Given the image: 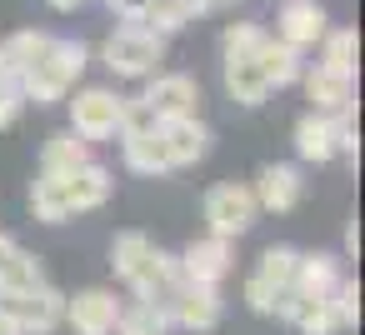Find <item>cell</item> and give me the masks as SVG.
<instances>
[{
	"mask_svg": "<svg viewBox=\"0 0 365 335\" xmlns=\"http://www.w3.org/2000/svg\"><path fill=\"white\" fill-rule=\"evenodd\" d=\"M0 76H16V71H11V61H6V46H0Z\"/></svg>",
	"mask_w": 365,
	"mask_h": 335,
	"instance_id": "cell-38",
	"label": "cell"
},
{
	"mask_svg": "<svg viewBox=\"0 0 365 335\" xmlns=\"http://www.w3.org/2000/svg\"><path fill=\"white\" fill-rule=\"evenodd\" d=\"M120 140H125V165H130V170H140V175H165V170H175L160 125H155L150 135H120Z\"/></svg>",
	"mask_w": 365,
	"mask_h": 335,
	"instance_id": "cell-19",
	"label": "cell"
},
{
	"mask_svg": "<svg viewBox=\"0 0 365 335\" xmlns=\"http://www.w3.org/2000/svg\"><path fill=\"white\" fill-rule=\"evenodd\" d=\"M106 6L120 16V21H140L145 16V6H150V0H106Z\"/></svg>",
	"mask_w": 365,
	"mask_h": 335,
	"instance_id": "cell-34",
	"label": "cell"
},
{
	"mask_svg": "<svg viewBox=\"0 0 365 335\" xmlns=\"http://www.w3.org/2000/svg\"><path fill=\"white\" fill-rule=\"evenodd\" d=\"M110 260H115V275H120L130 290H140L145 275H150V265H155V245H150L140 230H125V235H115Z\"/></svg>",
	"mask_w": 365,
	"mask_h": 335,
	"instance_id": "cell-15",
	"label": "cell"
},
{
	"mask_svg": "<svg viewBox=\"0 0 365 335\" xmlns=\"http://www.w3.org/2000/svg\"><path fill=\"white\" fill-rule=\"evenodd\" d=\"M56 11H81V6H91V0H51Z\"/></svg>",
	"mask_w": 365,
	"mask_h": 335,
	"instance_id": "cell-37",
	"label": "cell"
},
{
	"mask_svg": "<svg viewBox=\"0 0 365 335\" xmlns=\"http://www.w3.org/2000/svg\"><path fill=\"white\" fill-rule=\"evenodd\" d=\"M86 61H91V51H86L81 41H56V36H51V46L41 51V61H36L31 71H21V96H26V100H41V105L71 96V86L81 81Z\"/></svg>",
	"mask_w": 365,
	"mask_h": 335,
	"instance_id": "cell-2",
	"label": "cell"
},
{
	"mask_svg": "<svg viewBox=\"0 0 365 335\" xmlns=\"http://www.w3.org/2000/svg\"><path fill=\"white\" fill-rule=\"evenodd\" d=\"M260 71H265V81H270V91H280V86H295L300 81V71H305V61H300V51L295 46H285V41H275V36H265V46H260Z\"/></svg>",
	"mask_w": 365,
	"mask_h": 335,
	"instance_id": "cell-18",
	"label": "cell"
},
{
	"mask_svg": "<svg viewBox=\"0 0 365 335\" xmlns=\"http://www.w3.org/2000/svg\"><path fill=\"white\" fill-rule=\"evenodd\" d=\"M91 155H86V140L76 135V130H61V135H51L46 140V150H41V175H66V170H76V165H86Z\"/></svg>",
	"mask_w": 365,
	"mask_h": 335,
	"instance_id": "cell-21",
	"label": "cell"
},
{
	"mask_svg": "<svg viewBox=\"0 0 365 335\" xmlns=\"http://www.w3.org/2000/svg\"><path fill=\"white\" fill-rule=\"evenodd\" d=\"M26 96H21V76H0V130H11L21 115Z\"/></svg>",
	"mask_w": 365,
	"mask_h": 335,
	"instance_id": "cell-33",
	"label": "cell"
},
{
	"mask_svg": "<svg viewBox=\"0 0 365 335\" xmlns=\"http://www.w3.org/2000/svg\"><path fill=\"white\" fill-rule=\"evenodd\" d=\"M170 325H180V330H215L220 325V290L185 280V290L170 305Z\"/></svg>",
	"mask_w": 365,
	"mask_h": 335,
	"instance_id": "cell-12",
	"label": "cell"
},
{
	"mask_svg": "<svg viewBox=\"0 0 365 335\" xmlns=\"http://www.w3.org/2000/svg\"><path fill=\"white\" fill-rule=\"evenodd\" d=\"M325 31H330V16H325L320 0H280L275 41H285V46H295V51H310Z\"/></svg>",
	"mask_w": 365,
	"mask_h": 335,
	"instance_id": "cell-7",
	"label": "cell"
},
{
	"mask_svg": "<svg viewBox=\"0 0 365 335\" xmlns=\"http://www.w3.org/2000/svg\"><path fill=\"white\" fill-rule=\"evenodd\" d=\"M0 315H6L21 335H46L66 320V295L51 285L36 290H0Z\"/></svg>",
	"mask_w": 365,
	"mask_h": 335,
	"instance_id": "cell-4",
	"label": "cell"
},
{
	"mask_svg": "<svg viewBox=\"0 0 365 335\" xmlns=\"http://www.w3.org/2000/svg\"><path fill=\"white\" fill-rule=\"evenodd\" d=\"M295 260H300V255H295L290 245H270V250L260 255V270H255V275L270 280V285H290V280H295Z\"/></svg>",
	"mask_w": 365,
	"mask_h": 335,
	"instance_id": "cell-28",
	"label": "cell"
},
{
	"mask_svg": "<svg viewBox=\"0 0 365 335\" xmlns=\"http://www.w3.org/2000/svg\"><path fill=\"white\" fill-rule=\"evenodd\" d=\"M120 105H125V96L91 86L71 100V130L81 140H110V135H120Z\"/></svg>",
	"mask_w": 365,
	"mask_h": 335,
	"instance_id": "cell-5",
	"label": "cell"
},
{
	"mask_svg": "<svg viewBox=\"0 0 365 335\" xmlns=\"http://www.w3.org/2000/svg\"><path fill=\"white\" fill-rule=\"evenodd\" d=\"M66 320L76 335H115V320H120V300L110 290H81L66 300Z\"/></svg>",
	"mask_w": 365,
	"mask_h": 335,
	"instance_id": "cell-8",
	"label": "cell"
},
{
	"mask_svg": "<svg viewBox=\"0 0 365 335\" xmlns=\"http://www.w3.org/2000/svg\"><path fill=\"white\" fill-rule=\"evenodd\" d=\"M295 150H300V160H330L335 155V145H330V115H300V125H295Z\"/></svg>",
	"mask_w": 365,
	"mask_h": 335,
	"instance_id": "cell-22",
	"label": "cell"
},
{
	"mask_svg": "<svg viewBox=\"0 0 365 335\" xmlns=\"http://www.w3.org/2000/svg\"><path fill=\"white\" fill-rule=\"evenodd\" d=\"M155 125H160V115H155V110H150L140 96L120 105V135H150Z\"/></svg>",
	"mask_w": 365,
	"mask_h": 335,
	"instance_id": "cell-31",
	"label": "cell"
},
{
	"mask_svg": "<svg viewBox=\"0 0 365 335\" xmlns=\"http://www.w3.org/2000/svg\"><path fill=\"white\" fill-rule=\"evenodd\" d=\"M300 195H305V180H300L295 165H265V170L255 175V205H260V210L285 215V210L300 205Z\"/></svg>",
	"mask_w": 365,
	"mask_h": 335,
	"instance_id": "cell-13",
	"label": "cell"
},
{
	"mask_svg": "<svg viewBox=\"0 0 365 335\" xmlns=\"http://www.w3.org/2000/svg\"><path fill=\"white\" fill-rule=\"evenodd\" d=\"M0 46H6L11 71L21 76V71H31V66L41 61V51L51 46V36H46V31H16V36H6V41H0Z\"/></svg>",
	"mask_w": 365,
	"mask_h": 335,
	"instance_id": "cell-27",
	"label": "cell"
},
{
	"mask_svg": "<svg viewBox=\"0 0 365 335\" xmlns=\"http://www.w3.org/2000/svg\"><path fill=\"white\" fill-rule=\"evenodd\" d=\"M255 215H260V205H255V190H245V185H215L210 195H205V220H210V235H225V240H235V235H245L250 225H255Z\"/></svg>",
	"mask_w": 365,
	"mask_h": 335,
	"instance_id": "cell-6",
	"label": "cell"
},
{
	"mask_svg": "<svg viewBox=\"0 0 365 335\" xmlns=\"http://www.w3.org/2000/svg\"><path fill=\"white\" fill-rule=\"evenodd\" d=\"M315 46H320V66L355 76V56H360V41H355V31H325Z\"/></svg>",
	"mask_w": 365,
	"mask_h": 335,
	"instance_id": "cell-25",
	"label": "cell"
},
{
	"mask_svg": "<svg viewBox=\"0 0 365 335\" xmlns=\"http://www.w3.org/2000/svg\"><path fill=\"white\" fill-rule=\"evenodd\" d=\"M300 81H305V96H310L315 115H340V110L355 105V76H345V71L315 66V71H300Z\"/></svg>",
	"mask_w": 365,
	"mask_h": 335,
	"instance_id": "cell-9",
	"label": "cell"
},
{
	"mask_svg": "<svg viewBox=\"0 0 365 335\" xmlns=\"http://www.w3.org/2000/svg\"><path fill=\"white\" fill-rule=\"evenodd\" d=\"M106 200H110V170L96 165V160H86V165H76L66 175H41L36 190H31L36 220H51V225H61V220H71L81 210H96Z\"/></svg>",
	"mask_w": 365,
	"mask_h": 335,
	"instance_id": "cell-1",
	"label": "cell"
},
{
	"mask_svg": "<svg viewBox=\"0 0 365 335\" xmlns=\"http://www.w3.org/2000/svg\"><path fill=\"white\" fill-rule=\"evenodd\" d=\"M115 330H120V335H165V330H170V315H165L160 305H150V300H135L130 310L120 305Z\"/></svg>",
	"mask_w": 365,
	"mask_h": 335,
	"instance_id": "cell-24",
	"label": "cell"
},
{
	"mask_svg": "<svg viewBox=\"0 0 365 335\" xmlns=\"http://www.w3.org/2000/svg\"><path fill=\"white\" fill-rule=\"evenodd\" d=\"M345 250H350V255H360V225H355V220L345 225Z\"/></svg>",
	"mask_w": 365,
	"mask_h": 335,
	"instance_id": "cell-35",
	"label": "cell"
},
{
	"mask_svg": "<svg viewBox=\"0 0 365 335\" xmlns=\"http://www.w3.org/2000/svg\"><path fill=\"white\" fill-rule=\"evenodd\" d=\"M285 320H290L300 335H335V330H345L330 295H295V305L285 310Z\"/></svg>",
	"mask_w": 365,
	"mask_h": 335,
	"instance_id": "cell-17",
	"label": "cell"
},
{
	"mask_svg": "<svg viewBox=\"0 0 365 335\" xmlns=\"http://www.w3.org/2000/svg\"><path fill=\"white\" fill-rule=\"evenodd\" d=\"M36 285H46V270H41V260L31 250L16 245V255L6 260V270H0V290H36Z\"/></svg>",
	"mask_w": 365,
	"mask_h": 335,
	"instance_id": "cell-26",
	"label": "cell"
},
{
	"mask_svg": "<svg viewBox=\"0 0 365 335\" xmlns=\"http://www.w3.org/2000/svg\"><path fill=\"white\" fill-rule=\"evenodd\" d=\"M330 145L340 150V155H360V120H355V105L350 110H340V115H330Z\"/></svg>",
	"mask_w": 365,
	"mask_h": 335,
	"instance_id": "cell-30",
	"label": "cell"
},
{
	"mask_svg": "<svg viewBox=\"0 0 365 335\" xmlns=\"http://www.w3.org/2000/svg\"><path fill=\"white\" fill-rule=\"evenodd\" d=\"M225 91H230L240 105H265L270 81H265V71H260L255 56H225Z\"/></svg>",
	"mask_w": 365,
	"mask_h": 335,
	"instance_id": "cell-16",
	"label": "cell"
},
{
	"mask_svg": "<svg viewBox=\"0 0 365 335\" xmlns=\"http://www.w3.org/2000/svg\"><path fill=\"white\" fill-rule=\"evenodd\" d=\"M11 255H16V240H11V235H0V270H6Z\"/></svg>",
	"mask_w": 365,
	"mask_h": 335,
	"instance_id": "cell-36",
	"label": "cell"
},
{
	"mask_svg": "<svg viewBox=\"0 0 365 335\" xmlns=\"http://www.w3.org/2000/svg\"><path fill=\"white\" fill-rule=\"evenodd\" d=\"M160 135H165V150H170V165H195L205 150H210V130L195 120V115H175V120H160Z\"/></svg>",
	"mask_w": 365,
	"mask_h": 335,
	"instance_id": "cell-14",
	"label": "cell"
},
{
	"mask_svg": "<svg viewBox=\"0 0 365 335\" xmlns=\"http://www.w3.org/2000/svg\"><path fill=\"white\" fill-rule=\"evenodd\" d=\"M180 270H185V280H195V285H220V280L230 275V240H225V235L190 240L185 255H180Z\"/></svg>",
	"mask_w": 365,
	"mask_h": 335,
	"instance_id": "cell-10",
	"label": "cell"
},
{
	"mask_svg": "<svg viewBox=\"0 0 365 335\" xmlns=\"http://www.w3.org/2000/svg\"><path fill=\"white\" fill-rule=\"evenodd\" d=\"M0 335H21V330H16V325H11L6 315H0Z\"/></svg>",
	"mask_w": 365,
	"mask_h": 335,
	"instance_id": "cell-39",
	"label": "cell"
},
{
	"mask_svg": "<svg viewBox=\"0 0 365 335\" xmlns=\"http://www.w3.org/2000/svg\"><path fill=\"white\" fill-rule=\"evenodd\" d=\"M160 120H175V115H195V105H200V86L190 81V76H155L150 86H145V96H140Z\"/></svg>",
	"mask_w": 365,
	"mask_h": 335,
	"instance_id": "cell-11",
	"label": "cell"
},
{
	"mask_svg": "<svg viewBox=\"0 0 365 335\" xmlns=\"http://www.w3.org/2000/svg\"><path fill=\"white\" fill-rule=\"evenodd\" d=\"M101 56H106L110 76H120V81H145V76H155V66L165 61V36H155V31L125 21V26H115V31L106 36V51H101Z\"/></svg>",
	"mask_w": 365,
	"mask_h": 335,
	"instance_id": "cell-3",
	"label": "cell"
},
{
	"mask_svg": "<svg viewBox=\"0 0 365 335\" xmlns=\"http://www.w3.org/2000/svg\"><path fill=\"white\" fill-rule=\"evenodd\" d=\"M195 16H190V6H185V0H150V6H145V16L135 21V26H145V31H155V36H175V31H185Z\"/></svg>",
	"mask_w": 365,
	"mask_h": 335,
	"instance_id": "cell-23",
	"label": "cell"
},
{
	"mask_svg": "<svg viewBox=\"0 0 365 335\" xmlns=\"http://www.w3.org/2000/svg\"><path fill=\"white\" fill-rule=\"evenodd\" d=\"M290 285H295L300 295H330V290L340 285V265H335V255H300Z\"/></svg>",
	"mask_w": 365,
	"mask_h": 335,
	"instance_id": "cell-20",
	"label": "cell"
},
{
	"mask_svg": "<svg viewBox=\"0 0 365 335\" xmlns=\"http://www.w3.org/2000/svg\"><path fill=\"white\" fill-rule=\"evenodd\" d=\"M330 300H335L340 325H360V280H340V285L330 290Z\"/></svg>",
	"mask_w": 365,
	"mask_h": 335,
	"instance_id": "cell-32",
	"label": "cell"
},
{
	"mask_svg": "<svg viewBox=\"0 0 365 335\" xmlns=\"http://www.w3.org/2000/svg\"><path fill=\"white\" fill-rule=\"evenodd\" d=\"M265 36L270 31H260V26H250V21H240V26H225V56H260V46H265Z\"/></svg>",
	"mask_w": 365,
	"mask_h": 335,
	"instance_id": "cell-29",
	"label": "cell"
}]
</instances>
